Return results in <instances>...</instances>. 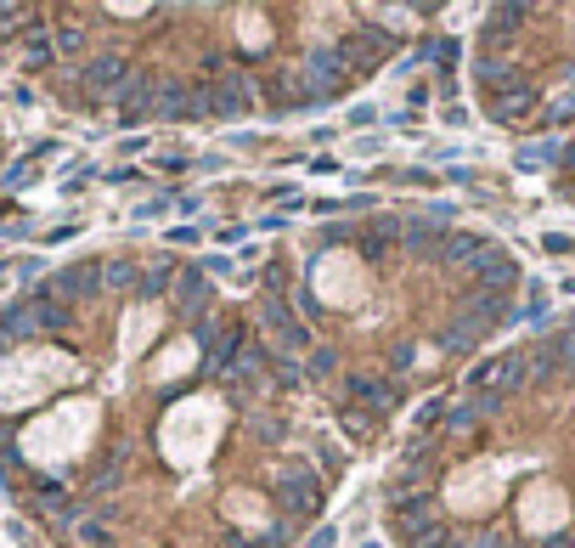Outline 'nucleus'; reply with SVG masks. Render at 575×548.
<instances>
[{"label":"nucleus","instance_id":"nucleus-1","mask_svg":"<svg viewBox=\"0 0 575 548\" xmlns=\"http://www.w3.org/2000/svg\"><path fill=\"white\" fill-rule=\"evenodd\" d=\"M158 435H164L169 469L197 475L203 464L215 458V446H220V435H226V402H220L215 391H192V396H181L176 407L164 413Z\"/></svg>","mask_w":575,"mask_h":548},{"label":"nucleus","instance_id":"nucleus-2","mask_svg":"<svg viewBox=\"0 0 575 548\" xmlns=\"http://www.w3.org/2000/svg\"><path fill=\"white\" fill-rule=\"evenodd\" d=\"M446 509L452 514H491L496 503H502V464H463L452 480H446Z\"/></svg>","mask_w":575,"mask_h":548},{"label":"nucleus","instance_id":"nucleus-3","mask_svg":"<svg viewBox=\"0 0 575 548\" xmlns=\"http://www.w3.org/2000/svg\"><path fill=\"white\" fill-rule=\"evenodd\" d=\"M311 288H316V300L327 306H361L367 300V272L350 249H327L322 261L311 266Z\"/></svg>","mask_w":575,"mask_h":548},{"label":"nucleus","instance_id":"nucleus-4","mask_svg":"<svg viewBox=\"0 0 575 548\" xmlns=\"http://www.w3.org/2000/svg\"><path fill=\"white\" fill-rule=\"evenodd\" d=\"M570 521H575V503H570V492L559 480H530L525 498H519V526L530 537H559Z\"/></svg>","mask_w":575,"mask_h":548},{"label":"nucleus","instance_id":"nucleus-5","mask_svg":"<svg viewBox=\"0 0 575 548\" xmlns=\"http://www.w3.org/2000/svg\"><path fill=\"white\" fill-rule=\"evenodd\" d=\"M237 40H243L249 51H254V46H271V23H265L260 12H237Z\"/></svg>","mask_w":575,"mask_h":548}]
</instances>
